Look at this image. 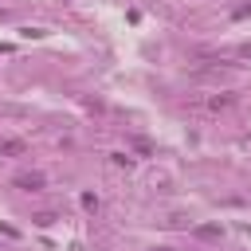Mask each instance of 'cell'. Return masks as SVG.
Listing matches in <instances>:
<instances>
[{
    "label": "cell",
    "instance_id": "3",
    "mask_svg": "<svg viewBox=\"0 0 251 251\" xmlns=\"http://www.w3.org/2000/svg\"><path fill=\"white\" fill-rule=\"evenodd\" d=\"M161 251H169V247H161Z\"/></svg>",
    "mask_w": 251,
    "mask_h": 251
},
{
    "label": "cell",
    "instance_id": "2",
    "mask_svg": "<svg viewBox=\"0 0 251 251\" xmlns=\"http://www.w3.org/2000/svg\"><path fill=\"white\" fill-rule=\"evenodd\" d=\"M0 153H4V157H24V153H27V145H24V141H16V137H4V141H0Z\"/></svg>",
    "mask_w": 251,
    "mask_h": 251
},
{
    "label": "cell",
    "instance_id": "1",
    "mask_svg": "<svg viewBox=\"0 0 251 251\" xmlns=\"http://www.w3.org/2000/svg\"><path fill=\"white\" fill-rule=\"evenodd\" d=\"M12 184L24 188V192H39V188H43V173H16Z\"/></svg>",
    "mask_w": 251,
    "mask_h": 251
}]
</instances>
